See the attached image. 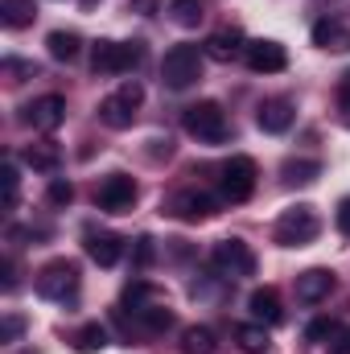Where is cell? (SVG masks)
Masks as SVG:
<instances>
[{
  "instance_id": "cell-1",
  "label": "cell",
  "mask_w": 350,
  "mask_h": 354,
  "mask_svg": "<svg viewBox=\"0 0 350 354\" xmlns=\"http://www.w3.org/2000/svg\"><path fill=\"white\" fill-rule=\"evenodd\" d=\"M181 128L190 136H198L202 145H219V140H227V111L214 99H198L181 111Z\"/></svg>"
},
{
  "instance_id": "cell-2",
  "label": "cell",
  "mask_w": 350,
  "mask_h": 354,
  "mask_svg": "<svg viewBox=\"0 0 350 354\" xmlns=\"http://www.w3.org/2000/svg\"><path fill=\"white\" fill-rule=\"evenodd\" d=\"M317 235H322V218H317V210L305 206V202L288 206V210L276 218V243H280V248H305V243H313Z\"/></svg>"
},
{
  "instance_id": "cell-3",
  "label": "cell",
  "mask_w": 350,
  "mask_h": 354,
  "mask_svg": "<svg viewBox=\"0 0 350 354\" xmlns=\"http://www.w3.org/2000/svg\"><path fill=\"white\" fill-rule=\"evenodd\" d=\"M202 58L206 50L202 46H174L165 58H161V83L169 91H185L202 79Z\"/></svg>"
},
{
  "instance_id": "cell-4",
  "label": "cell",
  "mask_w": 350,
  "mask_h": 354,
  "mask_svg": "<svg viewBox=\"0 0 350 354\" xmlns=\"http://www.w3.org/2000/svg\"><path fill=\"white\" fill-rule=\"evenodd\" d=\"M145 58V41H95L91 71L95 75H128Z\"/></svg>"
},
{
  "instance_id": "cell-5",
  "label": "cell",
  "mask_w": 350,
  "mask_h": 354,
  "mask_svg": "<svg viewBox=\"0 0 350 354\" xmlns=\"http://www.w3.org/2000/svg\"><path fill=\"white\" fill-rule=\"evenodd\" d=\"M37 292L46 301H71L79 292V264L75 260H50L37 272Z\"/></svg>"
},
{
  "instance_id": "cell-6",
  "label": "cell",
  "mask_w": 350,
  "mask_h": 354,
  "mask_svg": "<svg viewBox=\"0 0 350 354\" xmlns=\"http://www.w3.org/2000/svg\"><path fill=\"white\" fill-rule=\"evenodd\" d=\"M136 198H140V189L128 174H107L95 189V206L107 210V214H128L136 206Z\"/></svg>"
},
{
  "instance_id": "cell-7",
  "label": "cell",
  "mask_w": 350,
  "mask_h": 354,
  "mask_svg": "<svg viewBox=\"0 0 350 354\" xmlns=\"http://www.w3.org/2000/svg\"><path fill=\"white\" fill-rule=\"evenodd\" d=\"M210 264L219 268L227 280H239V276H252L256 272V252L243 239H223V243H214Z\"/></svg>"
},
{
  "instance_id": "cell-8",
  "label": "cell",
  "mask_w": 350,
  "mask_h": 354,
  "mask_svg": "<svg viewBox=\"0 0 350 354\" xmlns=\"http://www.w3.org/2000/svg\"><path fill=\"white\" fill-rule=\"evenodd\" d=\"M256 161L252 157H231L227 165H223V198L227 202H248L252 194H256Z\"/></svg>"
},
{
  "instance_id": "cell-9",
  "label": "cell",
  "mask_w": 350,
  "mask_h": 354,
  "mask_svg": "<svg viewBox=\"0 0 350 354\" xmlns=\"http://www.w3.org/2000/svg\"><path fill=\"white\" fill-rule=\"evenodd\" d=\"M214 210H219V198L206 189H181L169 198V214L181 223H206V218H214Z\"/></svg>"
},
{
  "instance_id": "cell-10",
  "label": "cell",
  "mask_w": 350,
  "mask_h": 354,
  "mask_svg": "<svg viewBox=\"0 0 350 354\" xmlns=\"http://www.w3.org/2000/svg\"><path fill=\"white\" fill-rule=\"evenodd\" d=\"M243 62H248V71H256V75H280V71L288 66V54H284L280 41H272V37H256V41H248Z\"/></svg>"
},
{
  "instance_id": "cell-11",
  "label": "cell",
  "mask_w": 350,
  "mask_h": 354,
  "mask_svg": "<svg viewBox=\"0 0 350 354\" xmlns=\"http://www.w3.org/2000/svg\"><path fill=\"white\" fill-rule=\"evenodd\" d=\"M66 120V99L62 95H42L25 107V124H33L37 132H54Z\"/></svg>"
},
{
  "instance_id": "cell-12",
  "label": "cell",
  "mask_w": 350,
  "mask_h": 354,
  "mask_svg": "<svg viewBox=\"0 0 350 354\" xmlns=\"http://www.w3.org/2000/svg\"><path fill=\"white\" fill-rule=\"evenodd\" d=\"M334 292V272L330 268H309L297 276V301L301 305H317Z\"/></svg>"
},
{
  "instance_id": "cell-13",
  "label": "cell",
  "mask_w": 350,
  "mask_h": 354,
  "mask_svg": "<svg viewBox=\"0 0 350 354\" xmlns=\"http://www.w3.org/2000/svg\"><path fill=\"white\" fill-rule=\"evenodd\" d=\"M293 103L288 99H264L260 107H256V124H260L264 132H272V136H280V132H288L293 128Z\"/></svg>"
},
{
  "instance_id": "cell-14",
  "label": "cell",
  "mask_w": 350,
  "mask_h": 354,
  "mask_svg": "<svg viewBox=\"0 0 350 354\" xmlns=\"http://www.w3.org/2000/svg\"><path fill=\"white\" fill-rule=\"evenodd\" d=\"M87 256L95 260L99 268H116L120 264V256H124V239H116V235H107V231H87Z\"/></svg>"
},
{
  "instance_id": "cell-15",
  "label": "cell",
  "mask_w": 350,
  "mask_h": 354,
  "mask_svg": "<svg viewBox=\"0 0 350 354\" xmlns=\"http://www.w3.org/2000/svg\"><path fill=\"white\" fill-rule=\"evenodd\" d=\"M202 50H206V58H214V62H231V58H239V54L248 50V41H243L239 29H219V33L206 37Z\"/></svg>"
},
{
  "instance_id": "cell-16",
  "label": "cell",
  "mask_w": 350,
  "mask_h": 354,
  "mask_svg": "<svg viewBox=\"0 0 350 354\" xmlns=\"http://www.w3.org/2000/svg\"><path fill=\"white\" fill-rule=\"evenodd\" d=\"M21 161H25L33 174H54V169L62 165V149H58L54 140H33V145L21 149Z\"/></svg>"
},
{
  "instance_id": "cell-17",
  "label": "cell",
  "mask_w": 350,
  "mask_h": 354,
  "mask_svg": "<svg viewBox=\"0 0 350 354\" xmlns=\"http://www.w3.org/2000/svg\"><path fill=\"white\" fill-rule=\"evenodd\" d=\"M248 309H252V317L260 326H280L284 322V309H280V292L276 288H256L248 297Z\"/></svg>"
},
{
  "instance_id": "cell-18",
  "label": "cell",
  "mask_w": 350,
  "mask_h": 354,
  "mask_svg": "<svg viewBox=\"0 0 350 354\" xmlns=\"http://www.w3.org/2000/svg\"><path fill=\"white\" fill-rule=\"evenodd\" d=\"M99 120L107 124V128H116V132H124V128H132V120H136V107L116 91V95H107L103 103H99Z\"/></svg>"
},
{
  "instance_id": "cell-19",
  "label": "cell",
  "mask_w": 350,
  "mask_h": 354,
  "mask_svg": "<svg viewBox=\"0 0 350 354\" xmlns=\"http://www.w3.org/2000/svg\"><path fill=\"white\" fill-rule=\"evenodd\" d=\"M46 50H50L54 62H75L79 50H83V37H79L75 29H54V33L46 37Z\"/></svg>"
},
{
  "instance_id": "cell-20",
  "label": "cell",
  "mask_w": 350,
  "mask_h": 354,
  "mask_svg": "<svg viewBox=\"0 0 350 354\" xmlns=\"http://www.w3.org/2000/svg\"><path fill=\"white\" fill-rule=\"evenodd\" d=\"M280 177L284 185H313L322 177V161H309V157H288L280 165Z\"/></svg>"
},
{
  "instance_id": "cell-21",
  "label": "cell",
  "mask_w": 350,
  "mask_h": 354,
  "mask_svg": "<svg viewBox=\"0 0 350 354\" xmlns=\"http://www.w3.org/2000/svg\"><path fill=\"white\" fill-rule=\"evenodd\" d=\"M33 17H37V4L33 0H0L4 29H25V25H33Z\"/></svg>"
},
{
  "instance_id": "cell-22",
  "label": "cell",
  "mask_w": 350,
  "mask_h": 354,
  "mask_svg": "<svg viewBox=\"0 0 350 354\" xmlns=\"http://www.w3.org/2000/svg\"><path fill=\"white\" fill-rule=\"evenodd\" d=\"M219 342H214V330L210 326H190L181 330V354H214Z\"/></svg>"
},
{
  "instance_id": "cell-23",
  "label": "cell",
  "mask_w": 350,
  "mask_h": 354,
  "mask_svg": "<svg viewBox=\"0 0 350 354\" xmlns=\"http://www.w3.org/2000/svg\"><path fill=\"white\" fill-rule=\"evenodd\" d=\"M313 41L322 50H350V29H342L338 21H317L313 25Z\"/></svg>"
},
{
  "instance_id": "cell-24",
  "label": "cell",
  "mask_w": 350,
  "mask_h": 354,
  "mask_svg": "<svg viewBox=\"0 0 350 354\" xmlns=\"http://www.w3.org/2000/svg\"><path fill=\"white\" fill-rule=\"evenodd\" d=\"M235 342L243 354H264L268 351V326L260 322H248V326H235Z\"/></svg>"
},
{
  "instance_id": "cell-25",
  "label": "cell",
  "mask_w": 350,
  "mask_h": 354,
  "mask_svg": "<svg viewBox=\"0 0 350 354\" xmlns=\"http://www.w3.org/2000/svg\"><path fill=\"white\" fill-rule=\"evenodd\" d=\"M136 322L149 330V334H165L174 326V309L169 305H140L136 309Z\"/></svg>"
},
{
  "instance_id": "cell-26",
  "label": "cell",
  "mask_w": 350,
  "mask_h": 354,
  "mask_svg": "<svg viewBox=\"0 0 350 354\" xmlns=\"http://www.w3.org/2000/svg\"><path fill=\"white\" fill-rule=\"evenodd\" d=\"M169 17H174V25H181V29H194L206 17V0H169Z\"/></svg>"
},
{
  "instance_id": "cell-27",
  "label": "cell",
  "mask_w": 350,
  "mask_h": 354,
  "mask_svg": "<svg viewBox=\"0 0 350 354\" xmlns=\"http://www.w3.org/2000/svg\"><path fill=\"white\" fill-rule=\"evenodd\" d=\"M103 346H107V326H99V322H91L75 334V351L79 354H99Z\"/></svg>"
},
{
  "instance_id": "cell-28",
  "label": "cell",
  "mask_w": 350,
  "mask_h": 354,
  "mask_svg": "<svg viewBox=\"0 0 350 354\" xmlns=\"http://www.w3.org/2000/svg\"><path fill=\"white\" fill-rule=\"evenodd\" d=\"M338 338V322L334 317H313L305 326V342H334Z\"/></svg>"
},
{
  "instance_id": "cell-29",
  "label": "cell",
  "mask_w": 350,
  "mask_h": 354,
  "mask_svg": "<svg viewBox=\"0 0 350 354\" xmlns=\"http://www.w3.org/2000/svg\"><path fill=\"white\" fill-rule=\"evenodd\" d=\"M21 202V177H17V161H4V210H17Z\"/></svg>"
},
{
  "instance_id": "cell-30",
  "label": "cell",
  "mask_w": 350,
  "mask_h": 354,
  "mask_svg": "<svg viewBox=\"0 0 350 354\" xmlns=\"http://www.w3.org/2000/svg\"><path fill=\"white\" fill-rule=\"evenodd\" d=\"M46 202H50V206H71V202H75V185L62 181V177H54L50 189H46Z\"/></svg>"
},
{
  "instance_id": "cell-31",
  "label": "cell",
  "mask_w": 350,
  "mask_h": 354,
  "mask_svg": "<svg viewBox=\"0 0 350 354\" xmlns=\"http://www.w3.org/2000/svg\"><path fill=\"white\" fill-rule=\"evenodd\" d=\"M21 334H25V317H21V313H4V322H0V342L12 346V342H21Z\"/></svg>"
},
{
  "instance_id": "cell-32",
  "label": "cell",
  "mask_w": 350,
  "mask_h": 354,
  "mask_svg": "<svg viewBox=\"0 0 350 354\" xmlns=\"http://www.w3.org/2000/svg\"><path fill=\"white\" fill-rule=\"evenodd\" d=\"M136 264H140V268L153 264V239H149V235H140V239H136Z\"/></svg>"
},
{
  "instance_id": "cell-33",
  "label": "cell",
  "mask_w": 350,
  "mask_h": 354,
  "mask_svg": "<svg viewBox=\"0 0 350 354\" xmlns=\"http://www.w3.org/2000/svg\"><path fill=\"white\" fill-rule=\"evenodd\" d=\"M120 95H124L132 107H140V103H145V87H140L136 79H132V83H124V87H120Z\"/></svg>"
},
{
  "instance_id": "cell-34",
  "label": "cell",
  "mask_w": 350,
  "mask_h": 354,
  "mask_svg": "<svg viewBox=\"0 0 350 354\" xmlns=\"http://www.w3.org/2000/svg\"><path fill=\"white\" fill-rule=\"evenodd\" d=\"M334 218H338V231H342V235H350V198H342V202H338V214H334Z\"/></svg>"
},
{
  "instance_id": "cell-35",
  "label": "cell",
  "mask_w": 350,
  "mask_h": 354,
  "mask_svg": "<svg viewBox=\"0 0 350 354\" xmlns=\"http://www.w3.org/2000/svg\"><path fill=\"white\" fill-rule=\"evenodd\" d=\"M330 354H350V330H338V338L330 342Z\"/></svg>"
},
{
  "instance_id": "cell-36",
  "label": "cell",
  "mask_w": 350,
  "mask_h": 354,
  "mask_svg": "<svg viewBox=\"0 0 350 354\" xmlns=\"http://www.w3.org/2000/svg\"><path fill=\"white\" fill-rule=\"evenodd\" d=\"M338 99H342V107H350V71L342 75V83H338Z\"/></svg>"
},
{
  "instance_id": "cell-37",
  "label": "cell",
  "mask_w": 350,
  "mask_h": 354,
  "mask_svg": "<svg viewBox=\"0 0 350 354\" xmlns=\"http://www.w3.org/2000/svg\"><path fill=\"white\" fill-rule=\"evenodd\" d=\"M153 4H157V0H128V8H136V12H149Z\"/></svg>"
},
{
  "instance_id": "cell-38",
  "label": "cell",
  "mask_w": 350,
  "mask_h": 354,
  "mask_svg": "<svg viewBox=\"0 0 350 354\" xmlns=\"http://www.w3.org/2000/svg\"><path fill=\"white\" fill-rule=\"evenodd\" d=\"M91 4H95V0H83V8H91Z\"/></svg>"
},
{
  "instance_id": "cell-39",
  "label": "cell",
  "mask_w": 350,
  "mask_h": 354,
  "mask_svg": "<svg viewBox=\"0 0 350 354\" xmlns=\"http://www.w3.org/2000/svg\"><path fill=\"white\" fill-rule=\"evenodd\" d=\"M21 354H37V351H21Z\"/></svg>"
}]
</instances>
